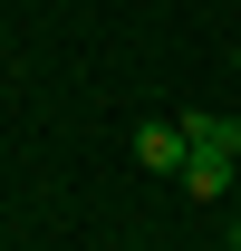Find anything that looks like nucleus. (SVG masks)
Wrapping results in <instances>:
<instances>
[{
  "mask_svg": "<svg viewBox=\"0 0 241 251\" xmlns=\"http://www.w3.org/2000/svg\"><path fill=\"white\" fill-rule=\"evenodd\" d=\"M135 164H145V174H183V164H193L183 116H174V126H135Z\"/></svg>",
  "mask_w": 241,
  "mask_h": 251,
  "instance_id": "obj_1",
  "label": "nucleus"
},
{
  "mask_svg": "<svg viewBox=\"0 0 241 251\" xmlns=\"http://www.w3.org/2000/svg\"><path fill=\"white\" fill-rule=\"evenodd\" d=\"M232 68H241V49H232Z\"/></svg>",
  "mask_w": 241,
  "mask_h": 251,
  "instance_id": "obj_2",
  "label": "nucleus"
}]
</instances>
